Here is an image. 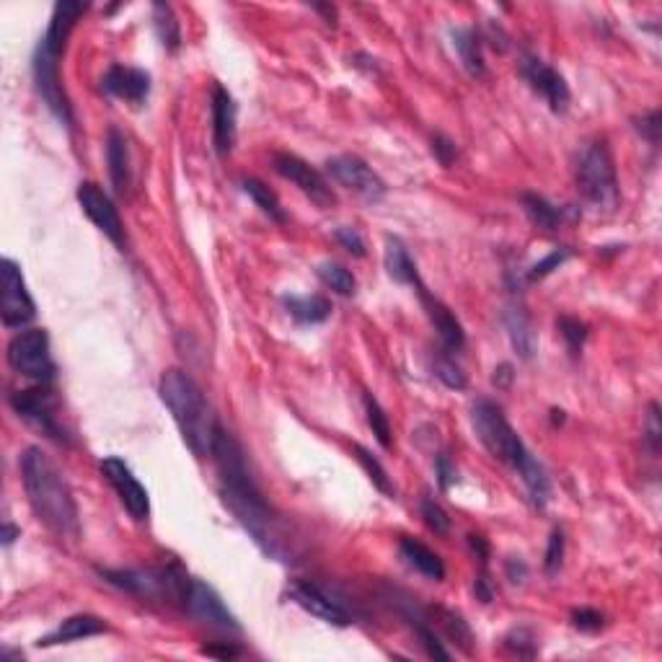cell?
Masks as SVG:
<instances>
[{
  "label": "cell",
  "instance_id": "44dd1931",
  "mask_svg": "<svg viewBox=\"0 0 662 662\" xmlns=\"http://www.w3.org/2000/svg\"><path fill=\"white\" fill-rule=\"evenodd\" d=\"M502 324H505L515 355H518L520 360H531V357L536 355V331H533L531 316H528L523 303L510 300L505 311H502Z\"/></svg>",
  "mask_w": 662,
  "mask_h": 662
},
{
  "label": "cell",
  "instance_id": "8fae6325",
  "mask_svg": "<svg viewBox=\"0 0 662 662\" xmlns=\"http://www.w3.org/2000/svg\"><path fill=\"white\" fill-rule=\"evenodd\" d=\"M272 166H275V171L282 179L293 182L300 192L306 194L316 207L329 210V207L337 205V194H334L331 184L326 182V176L319 169H313L311 163L303 161L300 156H295V153H275Z\"/></svg>",
  "mask_w": 662,
  "mask_h": 662
},
{
  "label": "cell",
  "instance_id": "74e56055",
  "mask_svg": "<svg viewBox=\"0 0 662 662\" xmlns=\"http://www.w3.org/2000/svg\"><path fill=\"white\" fill-rule=\"evenodd\" d=\"M569 257H572V249H567V246H562V249H554L549 257H544L541 262H536L531 269H528V272H525V282L544 280V277H549L554 269L562 267Z\"/></svg>",
  "mask_w": 662,
  "mask_h": 662
},
{
  "label": "cell",
  "instance_id": "d4e9b609",
  "mask_svg": "<svg viewBox=\"0 0 662 662\" xmlns=\"http://www.w3.org/2000/svg\"><path fill=\"white\" fill-rule=\"evenodd\" d=\"M399 554L414 572L432 582H440L445 577V564L430 546H425L417 538H401L399 541Z\"/></svg>",
  "mask_w": 662,
  "mask_h": 662
},
{
  "label": "cell",
  "instance_id": "b9f144b4",
  "mask_svg": "<svg viewBox=\"0 0 662 662\" xmlns=\"http://www.w3.org/2000/svg\"><path fill=\"white\" fill-rule=\"evenodd\" d=\"M572 626L585 634H595L606 626V619H603V613L595 611V608H575L572 611Z\"/></svg>",
  "mask_w": 662,
  "mask_h": 662
},
{
  "label": "cell",
  "instance_id": "f5cc1de1",
  "mask_svg": "<svg viewBox=\"0 0 662 662\" xmlns=\"http://www.w3.org/2000/svg\"><path fill=\"white\" fill-rule=\"evenodd\" d=\"M313 11L324 13L329 24H334V21H337V8H334V6H313Z\"/></svg>",
  "mask_w": 662,
  "mask_h": 662
},
{
  "label": "cell",
  "instance_id": "4316f807",
  "mask_svg": "<svg viewBox=\"0 0 662 662\" xmlns=\"http://www.w3.org/2000/svg\"><path fill=\"white\" fill-rule=\"evenodd\" d=\"M383 262H386L388 277L399 285H409V288H419L422 285V277L417 272V264L409 257V249L404 246L399 236H388L386 238V254H383Z\"/></svg>",
  "mask_w": 662,
  "mask_h": 662
},
{
  "label": "cell",
  "instance_id": "7dc6e473",
  "mask_svg": "<svg viewBox=\"0 0 662 662\" xmlns=\"http://www.w3.org/2000/svg\"><path fill=\"white\" fill-rule=\"evenodd\" d=\"M505 572H507V580L513 582V585H523L525 577H528V564L523 562V559H507L505 562Z\"/></svg>",
  "mask_w": 662,
  "mask_h": 662
},
{
  "label": "cell",
  "instance_id": "277c9868",
  "mask_svg": "<svg viewBox=\"0 0 662 662\" xmlns=\"http://www.w3.org/2000/svg\"><path fill=\"white\" fill-rule=\"evenodd\" d=\"M158 396L174 417L179 435H182L184 445L192 450V456H210L215 430H218L220 422L215 419L210 404H207V396L200 383L194 381L187 370L169 368L158 381Z\"/></svg>",
  "mask_w": 662,
  "mask_h": 662
},
{
  "label": "cell",
  "instance_id": "f35d334b",
  "mask_svg": "<svg viewBox=\"0 0 662 662\" xmlns=\"http://www.w3.org/2000/svg\"><path fill=\"white\" fill-rule=\"evenodd\" d=\"M564 562V531L562 528H554L549 536V546H546V556H544V569L546 575L554 577L559 569H562Z\"/></svg>",
  "mask_w": 662,
  "mask_h": 662
},
{
  "label": "cell",
  "instance_id": "484cf974",
  "mask_svg": "<svg viewBox=\"0 0 662 662\" xmlns=\"http://www.w3.org/2000/svg\"><path fill=\"white\" fill-rule=\"evenodd\" d=\"M282 306L290 313V319L300 326L324 324L331 316V300L324 295H282Z\"/></svg>",
  "mask_w": 662,
  "mask_h": 662
},
{
  "label": "cell",
  "instance_id": "c3c4849f",
  "mask_svg": "<svg viewBox=\"0 0 662 662\" xmlns=\"http://www.w3.org/2000/svg\"><path fill=\"white\" fill-rule=\"evenodd\" d=\"M202 655H207V657H220V660H231V657H238L241 655V647H236V644H220V647H202Z\"/></svg>",
  "mask_w": 662,
  "mask_h": 662
},
{
  "label": "cell",
  "instance_id": "4dcf8cb0",
  "mask_svg": "<svg viewBox=\"0 0 662 662\" xmlns=\"http://www.w3.org/2000/svg\"><path fill=\"white\" fill-rule=\"evenodd\" d=\"M316 275H319V280L324 282L326 288H331L337 295H344V298H352V295L357 293L355 275H352V272L347 267H342V264H337V262L319 264V269H316Z\"/></svg>",
  "mask_w": 662,
  "mask_h": 662
},
{
  "label": "cell",
  "instance_id": "9c48e42d",
  "mask_svg": "<svg viewBox=\"0 0 662 662\" xmlns=\"http://www.w3.org/2000/svg\"><path fill=\"white\" fill-rule=\"evenodd\" d=\"M0 316L11 331L26 329L37 316V303L26 288L21 267L8 257L0 262Z\"/></svg>",
  "mask_w": 662,
  "mask_h": 662
},
{
  "label": "cell",
  "instance_id": "1f68e13d",
  "mask_svg": "<svg viewBox=\"0 0 662 662\" xmlns=\"http://www.w3.org/2000/svg\"><path fill=\"white\" fill-rule=\"evenodd\" d=\"M363 406H365V417H368V425L370 430H373L375 440H378V445L381 448H391L394 445V430H391V419H388V414L383 412V406L378 404V399H375L373 394H365L363 396Z\"/></svg>",
  "mask_w": 662,
  "mask_h": 662
},
{
  "label": "cell",
  "instance_id": "d590c367",
  "mask_svg": "<svg viewBox=\"0 0 662 662\" xmlns=\"http://www.w3.org/2000/svg\"><path fill=\"white\" fill-rule=\"evenodd\" d=\"M556 326H559V334H562V339L567 342V350L575 357L580 355L582 347H585V342H588L590 337L588 324L575 319V316H562V319L556 321Z\"/></svg>",
  "mask_w": 662,
  "mask_h": 662
},
{
  "label": "cell",
  "instance_id": "8992f818",
  "mask_svg": "<svg viewBox=\"0 0 662 662\" xmlns=\"http://www.w3.org/2000/svg\"><path fill=\"white\" fill-rule=\"evenodd\" d=\"M577 189L582 200L593 207L595 213H613L619 207L621 189L619 176H616V163H613L611 148L603 140L585 145L577 161Z\"/></svg>",
  "mask_w": 662,
  "mask_h": 662
},
{
  "label": "cell",
  "instance_id": "603a6c76",
  "mask_svg": "<svg viewBox=\"0 0 662 662\" xmlns=\"http://www.w3.org/2000/svg\"><path fill=\"white\" fill-rule=\"evenodd\" d=\"M107 166L114 192L125 194L132 182V166H130V145H127L125 132L119 130V127H109L107 132Z\"/></svg>",
  "mask_w": 662,
  "mask_h": 662
},
{
  "label": "cell",
  "instance_id": "ac0fdd59",
  "mask_svg": "<svg viewBox=\"0 0 662 662\" xmlns=\"http://www.w3.org/2000/svg\"><path fill=\"white\" fill-rule=\"evenodd\" d=\"M101 91L112 99L125 101L132 109H140L150 96V73L132 65H112L101 78Z\"/></svg>",
  "mask_w": 662,
  "mask_h": 662
},
{
  "label": "cell",
  "instance_id": "60d3db41",
  "mask_svg": "<svg viewBox=\"0 0 662 662\" xmlns=\"http://www.w3.org/2000/svg\"><path fill=\"white\" fill-rule=\"evenodd\" d=\"M644 440H647V448H650L652 456L657 458L660 453V440H662V425H660V406L652 401L650 412H647V422H644Z\"/></svg>",
  "mask_w": 662,
  "mask_h": 662
},
{
  "label": "cell",
  "instance_id": "3957f363",
  "mask_svg": "<svg viewBox=\"0 0 662 662\" xmlns=\"http://www.w3.org/2000/svg\"><path fill=\"white\" fill-rule=\"evenodd\" d=\"M21 481L39 523H44V528L57 538H78L81 518L70 484L63 471L57 469V463L37 445L26 448L21 456Z\"/></svg>",
  "mask_w": 662,
  "mask_h": 662
},
{
  "label": "cell",
  "instance_id": "ffe728a7",
  "mask_svg": "<svg viewBox=\"0 0 662 662\" xmlns=\"http://www.w3.org/2000/svg\"><path fill=\"white\" fill-rule=\"evenodd\" d=\"M236 101L228 94V88H223L220 83H215L213 88V145L215 153L220 158L231 156L233 145H236Z\"/></svg>",
  "mask_w": 662,
  "mask_h": 662
},
{
  "label": "cell",
  "instance_id": "836d02e7",
  "mask_svg": "<svg viewBox=\"0 0 662 662\" xmlns=\"http://www.w3.org/2000/svg\"><path fill=\"white\" fill-rule=\"evenodd\" d=\"M432 370H435V378H438L445 388H450V391H463V388L469 386V378H466L461 365L450 357L448 350L440 352V355L432 360Z\"/></svg>",
  "mask_w": 662,
  "mask_h": 662
},
{
  "label": "cell",
  "instance_id": "9a60e30c",
  "mask_svg": "<svg viewBox=\"0 0 662 662\" xmlns=\"http://www.w3.org/2000/svg\"><path fill=\"white\" fill-rule=\"evenodd\" d=\"M520 73H523L525 83L536 91L541 99L549 104V109L554 114H564L569 109V101H572V94H569V86L564 81V75L559 73L556 68H551L546 60L536 55H525L523 63H520Z\"/></svg>",
  "mask_w": 662,
  "mask_h": 662
},
{
  "label": "cell",
  "instance_id": "5bb4252c",
  "mask_svg": "<svg viewBox=\"0 0 662 662\" xmlns=\"http://www.w3.org/2000/svg\"><path fill=\"white\" fill-rule=\"evenodd\" d=\"M101 474H104V479L109 481V487L117 492L119 502H122V507L130 513V518L135 520V523H148L150 518L148 489L140 484L138 476L132 474L130 466H127L122 458L109 456L101 461Z\"/></svg>",
  "mask_w": 662,
  "mask_h": 662
},
{
  "label": "cell",
  "instance_id": "6da1fadb",
  "mask_svg": "<svg viewBox=\"0 0 662 662\" xmlns=\"http://www.w3.org/2000/svg\"><path fill=\"white\" fill-rule=\"evenodd\" d=\"M210 458L218 469V492L225 510L238 520V525L251 536V541L272 559H285L282 538L277 531V515L264 500L262 489L254 481L246 463V453L231 432L218 425Z\"/></svg>",
  "mask_w": 662,
  "mask_h": 662
},
{
  "label": "cell",
  "instance_id": "e0dca14e",
  "mask_svg": "<svg viewBox=\"0 0 662 662\" xmlns=\"http://www.w3.org/2000/svg\"><path fill=\"white\" fill-rule=\"evenodd\" d=\"M288 598L293 600L295 606L303 608L306 613L316 616V619L326 621V624L334 626H350V611L339 603L334 595L326 593L321 585L308 580H293L288 585Z\"/></svg>",
  "mask_w": 662,
  "mask_h": 662
},
{
  "label": "cell",
  "instance_id": "681fc988",
  "mask_svg": "<svg viewBox=\"0 0 662 662\" xmlns=\"http://www.w3.org/2000/svg\"><path fill=\"white\" fill-rule=\"evenodd\" d=\"M513 378H515V373H513V365L502 363L500 368H494L492 381L497 383V388H507V386H510V383H513Z\"/></svg>",
  "mask_w": 662,
  "mask_h": 662
},
{
  "label": "cell",
  "instance_id": "f546056e",
  "mask_svg": "<svg viewBox=\"0 0 662 662\" xmlns=\"http://www.w3.org/2000/svg\"><path fill=\"white\" fill-rule=\"evenodd\" d=\"M150 11H153V29H156L163 50L171 52V55L179 52V47H182V26H179L174 8L169 3H153Z\"/></svg>",
  "mask_w": 662,
  "mask_h": 662
},
{
  "label": "cell",
  "instance_id": "d6986e66",
  "mask_svg": "<svg viewBox=\"0 0 662 662\" xmlns=\"http://www.w3.org/2000/svg\"><path fill=\"white\" fill-rule=\"evenodd\" d=\"M414 290H417L419 303L425 308L430 324L435 326V331H438V337L440 342H443L445 350H448L450 355H453V352H461L463 347H466V331H463L461 321L456 319V313L450 311L438 295H432L430 290L425 288V282Z\"/></svg>",
  "mask_w": 662,
  "mask_h": 662
},
{
  "label": "cell",
  "instance_id": "30bf717a",
  "mask_svg": "<svg viewBox=\"0 0 662 662\" xmlns=\"http://www.w3.org/2000/svg\"><path fill=\"white\" fill-rule=\"evenodd\" d=\"M32 73H34V86L37 94L42 96L44 107L50 109L65 127H73V107L63 88V78H60V57L52 55L37 44L32 60Z\"/></svg>",
  "mask_w": 662,
  "mask_h": 662
},
{
  "label": "cell",
  "instance_id": "ab89813d",
  "mask_svg": "<svg viewBox=\"0 0 662 662\" xmlns=\"http://www.w3.org/2000/svg\"><path fill=\"white\" fill-rule=\"evenodd\" d=\"M334 238H337L342 249L350 251L352 257H365V254H368L363 233L357 231V228H352V225H339L337 231H334Z\"/></svg>",
  "mask_w": 662,
  "mask_h": 662
},
{
  "label": "cell",
  "instance_id": "4fadbf2b",
  "mask_svg": "<svg viewBox=\"0 0 662 662\" xmlns=\"http://www.w3.org/2000/svg\"><path fill=\"white\" fill-rule=\"evenodd\" d=\"M75 197H78V205H81V210L86 213V218L91 220V223H94L119 251H125L127 233H125V225H122V218H119L117 213V207H114L112 197L94 182L78 184Z\"/></svg>",
  "mask_w": 662,
  "mask_h": 662
},
{
  "label": "cell",
  "instance_id": "7a4b0ae2",
  "mask_svg": "<svg viewBox=\"0 0 662 662\" xmlns=\"http://www.w3.org/2000/svg\"><path fill=\"white\" fill-rule=\"evenodd\" d=\"M471 427L484 448L497 461L507 463L528 489V497L536 507H546L551 500V481L544 463L525 448L515 427L510 425L505 409L492 399H476L471 406Z\"/></svg>",
  "mask_w": 662,
  "mask_h": 662
},
{
  "label": "cell",
  "instance_id": "7402d4cb",
  "mask_svg": "<svg viewBox=\"0 0 662 662\" xmlns=\"http://www.w3.org/2000/svg\"><path fill=\"white\" fill-rule=\"evenodd\" d=\"M109 626L107 621L99 619V616H91V613H78V616H70L63 624L57 626L52 634L42 637L37 642V647H55V644H68L78 642V639L88 637H99V634H107Z\"/></svg>",
  "mask_w": 662,
  "mask_h": 662
},
{
  "label": "cell",
  "instance_id": "5b68a950",
  "mask_svg": "<svg viewBox=\"0 0 662 662\" xmlns=\"http://www.w3.org/2000/svg\"><path fill=\"white\" fill-rule=\"evenodd\" d=\"M99 575L130 595H138L145 600H161L169 606H182L187 598L192 577L182 569V564H169V567H148V569H99Z\"/></svg>",
  "mask_w": 662,
  "mask_h": 662
},
{
  "label": "cell",
  "instance_id": "e575fe53",
  "mask_svg": "<svg viewBox=\"0 0 662 662\" xmlns=\"http://www.w3.org/2000/svg\"><path fill=\"white\" fill-rule=\"evenodd\" d=\"M438 624L443 626L445 634H448V639H453V642H456L463 652H471V647H474V634H471L469 624H466L461 616H456V613L443 611V608H440Z\"/></svg>",
  "mask_w": 662,
  "mask_h": 662
},
{
  "label": "cell",
  "instance_id": "52a82bcc",
  "mask_svg": "<svg viewBox=\"0 0 662 662\" xmlns=\"http://www.w3.org/2000/svg\"><path fill=\"white\" fill-rule=\"evenodd\" d=\"M8 365L19 375L34 383L55 381V360L50 350V334L44 329H21L16 337L8 342Z\"/></svg>",
  "mask_w": 662,
  "mask_h": 662
},
{
  "label": "cell",
  "instance_id": "ba28073f",
  "mask_svg": "<svg viewBox=\"0 0 662 662\" xmlns=\"http://www.w3.org/2000/svg\"><path fill=\"white\" fill-rule=\"evenodd\" d=\"M11 409L24 419L26 425H32L34 430L47 435L55 443H68V432L60 425V417H57V401L52 396V391L42 383H37L34 388H24V391H16L11 394Z\"/></svg>",
  "mask_w": 662,
  "mask_h": 662
},
{
  "label": "cell",
  "instance_id": "f1b7e54d",
  "mask_svg": "<svg viewBox=\"0 0 662 662\" xmlns=\"http://www.w3.org/2000/svg\"><path fill=\"white\" fill-rule=\"evenodd\" d=\"M241 192H244L246 197H249V200L254 202V205H257L269 220H275V223H285V220H288V215H285V210H282L280 197H277V194L262 182V179L244 176V179H241Z\"/></svg>",
  "mask_w": 662,
  "mask_h": 662
},
{
  "label": "cell",
  "instance_id": "f907efd6",
  "mask_svg": "<svg viewBox=\"0 0 662 662\" xmlns=\"http://www.w3.org/2000/svg\"><path fill=\"white\" fill-rule=\"evenodd\" d=\"M16 538H21V528H16L11 520H6V523H3V528H0V544H3V549L13 546V541H16Z\"/></svg>",
  "mask_w": 662,
  "mask_h": 662
},
{
  "label": "cell",
  "instance_id": "d6a6232c",
  "mask_svg": "<svg viewBox=\"0 0 662 662\" xmlns=\"http://www.w3.org/2000/svg\"><path fill=\"white\" fill-rule=\"evenodd\" d=\"M352 453H355L357 463L363 466L365 474H368V479L373 481V487L378 489V492H383L386 497H396V489L394 484H391V476H388V471L383 469L381 461L370 453L368 448H363V445H352Z\"/></svg>",
  "mask_w": 662,
  "mask_h": 662
},
{
  "label": "cell",
  "instance_id": "f6af8a7d",
  "mask_svg": "<svg viewBox=\"0 0 662 662\" xmlns=\"http://www.w3.org/2000/svg\"><path fill=\"white\" fill-rule=\"evenodd\" d=\"M435 474H438V484L443 492H448L458 481V471L456 466H453V461L448 458V453H438V456H435Z\"/></svg>",
  "mask_w": 662,
  "mask_h": 662
},
{
  "label": "cell",
  "instance_id": "cb8c5ba5",
  "mask_svg": "<svg viewBox=\"0 0 662 662\" xmlns=\"http://www.w3.org/2000/svg\"><path fill=\"white\" fill-rule=\"evenodd\" d=\"M450 39H453V47H456L458 57H461L463 70L471 78H484L487 63H484V39H481V32H476L471 26H456V29H450Z\"/></svg>",
  "mask_w": 662,
  "mask_h": 662
},
{
  "label": "cell",
  "instance_id": "bcb514c9",
  "mask_svg": "<svg viewBox=\"0 0 662 662\" xmlns=\"http://www.w3.org/2000/svg\"><path fill=\"white\" fill-rule=\"evenodd\" d=\"M637 130H639V135H642V138L647 140L650 145L660 143V112L655 109V112H650L647 117L639 119Z\"/></svg>",
  "mask_w": 662,
  "mask_h": 662
},
{
  "label": "cell",
  "instance_id": "2e32d148",
  "mask_svg": "<svg viewBox=\"0 0 662 662\" xmlns=\"http://www.w3.org/2000/svg\"><path fill=\"white\" fill-rule=\"evenodd\" d=\"M184 611L192 616V619L202 621L207 626H215V629L223 631H241L238 619L228 611V606L223 603L215 588H210L207 582L192 577L187 590V598H184Z\"/></svg>",
  "mask_w": 662,
  "mask_h": 662
},
{
  "label": "cell",
  "instance_id": "816d5d0a",
  "mask_svg": "<svg viewBox=\"0 0 662 662\" xmlns=\"http://www.w3.org/2000/svg\"><path fill=\"white\" fill-rule=\"evenodd\" d=\"M469 544H471V549H474V554L479 556V562L487 564V559H489V544H487V541H484L481 536H469Z\"/></svg>",
  "mask_w": 662,
  "mask_h": 662
},
{
  "label": "cell",
  "instance_id": "8d00e7d4",
  "mask_svg": "<svg viewBox=\"0 0 662 662\" xmlns=\"http://www.w3.org/2000/svg\"><path fill=\"white\" fill-rule=\"evenodd\" d=\"M419 513H422L427 528H430L435 536H448V533H450L448 513H445L443 507L432 500V497H422V502H419Z\"/></svg>",
  "mask_w": 662,
  "mask_h": 662
},
{
  "label": "cell",
  "instance_id": "7c38bea8",
  "mask_svg": "<svg viewBox=\"0 0 662 662\" xmlns=\"http://www.w3.org/2000/svg\"><path fill=\"white\" fill-rule=\"evenodd\" d=\"M326 174L339 184V187L350 189L357 197H363L368 202H381L386 197V184L368 163L360 156L344 153V156H334L326 161Z\"/></svg>",
  "mask_w": 662,
  "mask_h": 662
},
{
  "label": "cell",
  "instance_id": "ee69618b",
  "mask_svg": "<svg viewBox=\"0 0 662 662\" xmlns=\"http://www.w3.org/2000/svg\"><path fill=\"white\" fill-rule=\"evenodd\" d=\"M432 156L438 158L440 166L450 169V166H453V161H456V156H458L456 143H453V140H450L448 135H443V132H438V135H432Z\"/></svg>",
  "mask_w": 662,
  "mask_h": 662
},
{
  "label": "cell",
  "instance_id": "83f0119b",
  "mask_svg": "<svg viewBox=\"0 0 662 662\" xmlns=\"http://www.w3.org/2000/svg\"><path fill=\"white\" fill-rule=\"evenodd\" d=\"M520 205H523L525 215L531 220L533 225L538 228H544V231H556V228H562L564 220L575 218V213L569 210V207H559L554 202H549L546 197L536 192H525L520 197Z\"/></svg>",
  "mask_w": 662,
  "mask_h": 662
},
{
  "label": "cell",
  "instance_id": "7bdbcfd3",
  "mask_svg": "<svg viewBox=\"0 0 662 662\" xmlns=\"http://www.w3.org/2000/svg\"><path fill=\"white\" fill-rule=\"evenodd\" d=\"M505 647L513 650L518 657H533L536 655V639L528 629H515L513 634L505 637Z\"/></svg>",
  "mask_w": 662,
  "mask_h": 662
}]
</instances>
